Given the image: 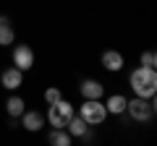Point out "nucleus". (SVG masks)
<instances>
[{
  "mask_svg": "<svg viewBox=\"0 0 157 146\" xmlns=\"http://www.w3.org/2000/svg\"><path fill=\"white\" fill-rule=\"evenodd\" d=\"M13 65L18 71H29L34 65V50L29 45H16L13 47Z\"/></svg>",
  "mask_w": 157,
  "mask_h": 146,
  "instance_id": "39448f33",
  "label": "nucleus"
},
{
  "mask_svg": "<svg viewBox=\"0 0 157 146\" xmlns=\"http://www.w3.org/2000/svg\"><path fill=\"white\" fill-rule=\"evenodd\" d=\"M73 115V104L66 99H58L55 104H50V110H47V120H50L52 128H66V123L71 120Z\"/></svg>",
  "mask_w": 157,
  "mask_h": 146,
  "instance_id": "20e7f679",
  "label": "nucleus"
},
{
  "mask_svg": "<svg viewBox=\"0 0 157 146\" xmlns=\"http://www.w3.org/2000/svg\"><path fill=\"white\" fill-rule=\"evenodd\" d=\"M0 81H3V86H6L8 91H16L18 86L24 84V71H18L16 65H11V68H6V71H3Z\"/></svg>",
  "mask_w": 157,
  "mask_h": 146,
  "instance_id": "423d86ee",
  "label": "nucleus"
},
{
  "mask_svg": "<svg viewBox=\"0 0 157 146\" xmlns=\"http://www.w3.org/2000/svg\"><path fill=\"white\" fill-rule=\"evenodd\" d=\"M139 63L144 68H157V55L152 50H147V52H141V57H139Z\"/></svg>",
  "mask_w": 157,
  "mask_h": 146,
  "instance_id": "2eb2a0df",
  "label": "nucleus"
},
{
  "mask_svg": "<svg viewBox=\"0 0 157 146\" xmlns=\"http://www.w3.org/2000/svg\"><path fill=\"white\" fill-rule=\"evenodd\" d=\"M128 84L134 89L136 97H155L157 91V76H155V68H144L139 65L134 73L128 76Z\"/></svg>",
  "mask_w": 157,
  "mask_h": 146,
  "instance_id": "f257e3e1",
  "label": "nucleus"
},
{
  "mask_svg": "<svg viewBox=\"0 0 157 146\" xmlns=\"http://www.w3.org/2000/svg\"><path fill=\"white\" fill-rule=\"evenodd\" d=\"M102 65L107 68V71H121L123 68V55L121 52H115V50H107V52H102Z\"/></svg>",
  "mask_w": 157,
  "mask_h": 146,
  "instance_id": "6e6552de",
  "label": "nucleus"
},
{
  "mask_svg": "<svg viewBox=\"0 0 157 146\" xmlns=\"http://www.w3.org/2000/svg\"><path fill=\"white\" fill-rule=\"evenodd\" d=\"M58 99H63V94H60V89H58V86H50V89L45 91V102H47V104H55Z\"/></svg>",
  "mask_w": 157,
  "mask_h": 146,
  "instance_id": "dca6fc26",
  "label": "nucleus"
},
{
  "mask_svg": "<svg viewBox=\"0 0 157 146\" xmlns=\"http://www.w3.org/2000/svg\"><path fill=\"white\" fill-rule=\"evenodd\" d=\"M126 110H128V115L134 120L144 123V120H149L155 115V102H152V97H136V99L126 102Z\"/></svg>",
  "mask_w": 157,
  "mask_h": 146,
  "instance_id": "7ed1b4c3",
  "label": "nucleus"
},
{
  "mask_svg": "<svg viewBox=\"0 0 157 146\" xmlns=\"http://www.w3.org/2000/svg\"><path fill=\"white\" fill-rule=\"evenodd\" d=\"M66 128H68V133H71V136H78V138L86 136V130H89V128H86V120L81 118V115H76V112L71 115V120L66 123Z\"/></svg>",
  "mask_w": 157,
  "mask_h": 146,
  "instance_id": "1a4fd4ad",
  "label": "nucleus"
},
{
  "mask_svg": "<svg viewBox=\"0 0 157 146\" xmlns=\"http://www.w3.org/2000/svg\"><path fill=\"white\" fill-rule=\"evenodd\" d=\"M13 39H16V34L11 29V21L6 16H0V45H13Z\"/></svg>",
  "mask_w": 157,
  "mask_h": 146,
  "instance_id": "f8f14e48",
  "label": "nucleus"
},
{
  "mask_svg": "<svg viewBox=\"0 0 157 146\" xmlns=\"http://www.w3.org/2000/svg\"><path fill=\"white\" fill-rule=\"evenodd\" d=\"M102 91H105V86H102L100 81H94V78H86L84 84H81V97H84V99H100Z\"/></svg>",
  "mask_w": 157,
  "mask_h": 146,
  "instance_id": "0eeeda50",
  "label": "nucleus"
},
{
  "mask_svg": "<svg viewBox=\"0 0 157 146\" xmlns=\"http://www.w3.org/2000/svg\"><path fill=\"white\" fill-rule=\"evenodd\" d=\"M71 138H73V136L68 133V130H63V128H55V130L50 133V138H47V141H50L52 146H68V144H71Z\"/></svg>",
  "mask_w": 157,
  "mask_h": 146,
  "instance_id": "ddd939ff",
  "label": "nucleus"
},
{
  "mask_svg": "<svg viewBox=\"0 0 157 146\" xmlns=\"http://www.w3.org/2000/svg\"><path fill=\"white\" fill-rule=\"evenodd\" d=\"M21 120H24V128H26V130H32V133H37V130L42 128V125H45V118H42L39 112H26V110H24Z\"/></svg>",
  "mask_w": 157,
  "mask_h": 146,
  "instance_id": "9d476101",
  "label": "nucleus"
},
{
  "mask_svg": "<svg viewBox=\"0 0 157 146\" xmlns=\"http://www.w3.org/2000/svg\"><path fill=\"white\" fill-rule=\"evenodd\" d=\"M78 115L86 120V125H102L107 118V107L100 99H86L84 104L78 107Z\"/></svg>",
  "mask_w": 157,
  "mask_h": 146,
  "instance_id": "f03ea898",
  "label": "nucleus"
},
{
  "mask_svg": "<svg viewBox=\"0 0 157 146\" xmlns=\"http://www.w3.org/2000/svg\"><path fill=\"white\" fill-rule=\"evenodd\" d=\"M6 110H8L11 118H21L24 115V99L21 97H11V99L6 102Z\"/></svg>",
  "mask_w": 157,
  "mask_h": 146,
  "instance_id": "4468645a",
  "label": "nucleus"
},
{
  "mask_svg": "<svg viewBox=\"0 0 157 146\" xmlns=\"http://www.w3.org/2000/svg\"><path fill=\"white\" fill-rule=\"evenodd\" d=\"M126 102H128V99H126V97H121V94H113L110 97V99H107L105 102V107H107V115H121V112H126Z\"/></svg>",
  "mask_w": 157,
  "mask_h": 146,
  "instance_id": "9b49d317",
  "label": "nucleus"
}]
</instances>
